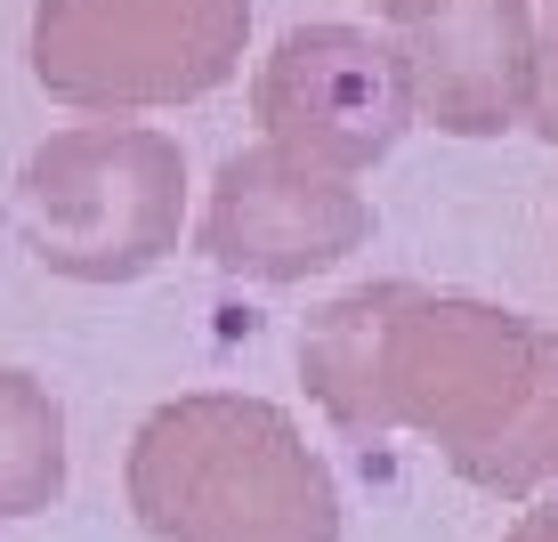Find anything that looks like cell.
Masks as SVG:
<instances>
[{
  "mask_svg": "<svg viewBox=\"0 0 558 542\" xmlns=\"http://www.w3.org/2000/svg\"><path fill=\"white\" fill-rule=\"evenodd\" d=\"M25 243L73 284H130L179 251L186 154L146 122H73L25 154Z\"/></svg>",
  "mask_w": 558,
  "mask_h": 542,
  "instance_id": "obj_3",
  "label": "cell"
},
{
  "mask_svg": "<svg viewBox=\"0 0 558 542\" xmlns=\"http://www.w3.org/2000/svg\"><path fill=\"white\" fill-rule=\"evenodd\" d=\"M534 527H543V534L558 542V494H550V502H534Z\"/></svg>",
  "mask_w": 558,
  "mask_h": 542,
  "instance_id": "obj_11",
  "label": "cell"
},
{
  "mask_svg": "<svg viewBox=\"0 0 558 542\" xmlns=\"http://www.w3.org/2000/svg\"><path fill=\"white\" fill-rule=\"evenodd\" d=\"M243 41L252 0H33V82L73 113L210 98Z\"/></svg>",
  "mask_w": 558,
  "mask_h": 542,
  "instance_id": "obj_4",
  "label": "cell"
},
{
  "mask_svg": "<svg viewBox=\"0 0 558 542\" xmlns=\"http://www.w3.org/2000/svg\"><path fill=\"white\" fill-rule=\"evenodd\" d=\"M413 113H437L453 138H494L526 113V0H453L429 25H405Z\"/></svg>",
  "mask_w": 558,
  "mask_h": 542,
  "instance_id": "obj_7",
  "label": "cell"
},
{
  "mask_svg": "<svg viewBox=\"0 0 558 542\" xmlns=\"http://www.w3.org/2000/svg\"><path fill=\"white\" fill-rule=\"evenodd\" d=\"M373 236V203L340 170H316L283 146H243L219 162L195 227V251L252 284H307Z\"/></svg>",
  "mask_w": 558,
  "mask_h": 542,
  "instance_id": "obj_6",
  "label": "cell"
},
{
  "mask_svg": "<svg viewBox=\"0 0 558 542\" xmlns=\"http://www.w3.org/2000/svg\"><path fill=\"white\" fill-rule=\"evenodd\" d=\"M252 106L267 122V146L356 179L413 122L405 49L389 33H364V25H292L276 41V57L259 65Z\"/></svg>",
  "mask_w": 558,
  "mask_h": 542,
  "instance_id": "obj_5",
  "label": "cell"
},
{
  "mask_svg": "<svg viewBox=\"0 0 558 542\" xmlns=\"http://www.w3.org/2000/svg\"><path fill=\"white\" fill-rule=\"evenodd\" d=\"M130 510L154 542H340V486L267 397L195 389L130 437Z\"/></svg>",
  "mask_w": 558,
  "mask_h": 542,
  "instance_id": "obj_2",
  "label": "cell"
},
{
  "mask_svg": "<svg viewBox=\"0 0 558 542\" xmlns=\"http://www.w3.org/2000/svg\"><path fill=\"white\" fill-rule=\"evenodd\" d=\"M380 16H397V25H429L437 9H453V0H373Z\"/></svg>",
  "mask_w": 558,
  "mask_h": 542,
  "instance_id": "obj_10",
  "label": "cell"
},
{
  "mask_svg": "<svg viewBox=\"0 0 558 542\" xmlns=\"http://www.w3.org/2000/svg\"><path fill=\"white\" fill-rule=\"evenodd\" d=\"M65 494V413L33 373L0 364V518H33Z\"/></svg>",
  "mask_w": 558,
  "mask_h": 542,
  "instance_id": "obj_8",
  "label": "cell"
},
{
  "mask_svg": "<svg viewBox=\"0 0 558 542\" xmlns=\"http://www.w3.org/2000/svg\"><path fill=\"white\" fill-rule=\"evenodd\" d=\"M526 122L558 138V0H526Z\"/></svg>",
  "mask_w": 558,
  "mask_h": 542,
  "instance_id": "obj_9",
  "label": "cell"
},
{
  "mask_svg": "<svg viewBox=\"0 0 558 542\" xmlns=\"http://www.w3.org/2000/svg\"><path fill=\"white\" fill-rule=\"evenodd\" d=\"M300 373L332 430L364 445L413 430L486 494H534L558 478V333L494 300L421 284L340 292L307 316Z\"/></svg>",
  "mask_w": 558,
  "mask_h": 542,
  "instance_id": "obj_1",
  "label": "cell"
},
{
  "mask_svg": "<svg viewBox=\"0 0 558 542\" xmlns=\"http://www.w3.org/2000/svg\"><path fill=\"white\" fill-rule=\"evenodd\" d=\"M502 542H550V534H543V527H534V510H526V518H518V527H510Z\"/></svg>",
  "mask_w": 558,
  "mask_h": 542,
  "instance_id": "obj_12",
  "label": "cell"
}]
</instances>
